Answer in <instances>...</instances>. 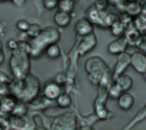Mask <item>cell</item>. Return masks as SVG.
I'll list each match as a JSON object with an SVG mask.
<instances>
[{
    "mask_svg": "<svg viewBox=\"0 0 146 130\" xmlns=\"http://www.w3.org/2000/svg\"><path fill=\"white\" fill-rule=\"evenodd\" d=\"M58 8L60 10L71 13L74 8V0H60L58 2Z\"/></svg>",
    "mask_w": 146,
    "mask_h": 130,
    "instance_id": "484cf974",
    "label": "cell"
},
{
    "mask_svg": "<svg viewBox=\"0 0 146 130\" xmlns=\"http://www.w3.org/2000/svg\"><path fill=\"white\" fill-rule=\"evenodd\" d=\"M127 2H133V1H137V0H125Z\"/></svg>",
    "mask_w": 146,
    "mask_h": 130,
    "instance_id": "74e56055",
    "label": "cell"
},
{
    "mask_svg": "<svg viewBox=\"0 0 146 130\" xmlns=\"http://www.w3.org/2000/svg\"><path fill=\"white\" fill-rule=\"evenodd\" d=\"M51 129H75V119L73 114H63L55 119Z\"/></svg>",
    "mask_w": 146,
    "mask_h": 130,
    "instance_id": "ba28073f",
    "label": "cell"
},
{
    "mask_svg": "<svg viewBox=\"0 0 146 130\" xmlns=\"http://www.w3.org/2000/svg\"><path fill=\"white\" fill-rule=\"evenodd\" d=\"M122 92H123V91H122L121 88L116 84L115 81H113V82L110 84V87L107 88V96H108L110 98H112V99H117V97H119Z\"/></svg>",
    "mask_w": 146,
    "mask_h": 130,
    "instance_id": "7402d4cb",
    "label": "cell"
},
{
    "mask_svg": "<svg viewBox=\"0 0 146 130\" xmlns=\"http://www.w3.org/2000/svg\"><path fill=\"white\" fill-rule=\"evenodd\" d=\"M54 81H55L56 83H58V84L62 87L63 84H65V83L67 82V78H66V75H65L64 73H58V74L55 75Z\"/></svg>",
    "mask_w": 146,
    "mask_h": 130,
    "instance_id": "f546056e",
    "label": "cell"
},
{
    "mask_svg": "<svg viewBox=\"0 0 146 130\" xmlns=\"http://www.w3.org/2000/svg\"><path fill=\"white\" fill-rule=\"evenodd\" d=\"M60 39V34L57 29L55 27H47L41 30V32L33 39H31L29 47H30V55L33 58H38L46 49L47 46L50 43L57 42Z\"/></svg>",
    "mask_w": 146,
    "mask_h": 130,
    "instance_id": "3957f363",
    "label": "cell"
},
{
    "mask_svg": "<svg viewBox=\"0 0 146 130\" xmlns=\"http://www.w3.org/2000/svg\"><path fill=\"white\" fill-rule=\"evenodd\" d=\"M0 83H10V80L6 74L0 73Z\"/></svg>",
    "mask_w": 146,
    "mask_h": 130,
    "instance_id": "d6a6232c",
    "label": "cell"
},
{
    "mask_svg": "<svg viewBox=\"0 0 146 130\" xmlns=\"http://www.w3.org/2000/svg\"><path fill=\"white\" fill-rule=\"evenodd\" d=\"M117 106L123 109V111H129L133 104H135V98L132 95H130L128 91H123L119 97H117Z\"/></svg>",
    "mask_w": 146,
    "mask_h": 130,
    "instance_id": "9a60e30c",
    "label": "cell"
},
{
    "mask_svg": "<svg viewBox=\"0 0 146 130\" xmlns=\"http://www.w3.org/2000/svg\"><path fill=\"white\" fill-rule=\"evenodd\" d=\"M41 26L38 24V23H33V24H30V27L27 29V31L25 32L26 35L30 38V39H33L35 38L40 32H41Z\"/></svg>",
    "mask_w": 146,
    "mask_h": 130,
    "instance_id": "cb8c5ba5",
    "label": "cell"
},
{
    "mask_svg": "<svg viewBox=\"0 0 146 130\" xmlns=\"http://www.w3.org/2000/svg\"><path fill=\"white\" fill-rule=\"evenodd\" d=\"M128 46H129V43H128L127 38L124 35H120V36H116L115 40H113L108 43L107 51L111 55H120L125 51Z\"/></svg>",
    "mask_w": 146,
    "mask_h": 130,
    "instance_id": "9c48e42d",
    "label": "cell"
},
{
    "mask_svg": "<svg viewBox=\"0 0 146 130\" xmlns=\"http://www.w3.org/2000/svg\"><path fill=\"white\" fill-rule=\"evenodd\" d=\"M55 100H56L57 106L60 107V108H67V107H70L71 104H72V98H71V96H70L68 94H66V92H60L59 96H58Z\"/></svg>",
    "mask_w": 146,
    "mask_h": 130,
    "instance_id": "44dd1931",
    "label": "cell"
},
{
    "mask_svg": "<svg viewBox=\"0 0 146 130\" xmlns=\"http://www.w3.org/2000/svg\"><path fill=\"white\" fill-rule=\"evenodd\" d=\"M16 27H17V30L21 31V32H26L27 29L30 27V23H29L27 21H25V19H19V21L16 23Z\"/></svg>",
    "mask_w": 146,
    "mask_h": 130,
    "instance_id": "83f0119b",
    "label": "cell"
},
{
    "mask_svg": "<svg viewBox=\"0 0 146 130\" xmlns=\"http://www.w3.org/2000/svg\"><path fill=\"white\" fill-rule=\"evenodd\" d=\"M143 75H144V79H145V81H146V71L143 73Z\"/></svg>",
    "mask_w": 146,
    "mask_h": 130,
    "instance_id": "8d00e7d4",
    "label": "cell"
},
{
    "mask_svg": "<svg viewBox=\"0 0 146 130\" xmlns=\"http://www.w3.org/2000/svg\"><path fill=\"white\" fill-rule=\"evenodd\" d=\"M107 89L98 88V96L95 100V115L98 120H108L112 117V113L106 108V100H107Z\"/></svg>",
    "mask_w": 146,
    "mask_h": 130,
    "instance_id": "5b68a950",
    "label": "cell"
},
{
    "mask_svg": "<svg viewBox=\"0 0 146 130\" xmlns=\"http://www.w3.org/2000/svg\"><path fill=\"white\" fill-rule=\"evenodd\" d=\"M58 0H43V7L47 9V10H52L55 8L58 7Z\"/></svg>",
    "mask_w": 146,
    "mask_h": 130,
    "instance_id": "4316f807",
    "label": "cell"
},
{
    "mask_svg": "<svg viewBox=\"0 0 146 130\" xmlns=\"http://www.w3.org/2000/svg\"><path fill=\"white\" fill-rule=\"evenodd\" d=\"M44 54L48 58L50 59H57L59 56H60V47L57 42H54V43H50L49 46L46 47L44 49Z\"/></svg>",
    "mask_w": 146,
    "mask_h": 130,
    "instance_id": "ac0fdd59",
    "label": "cell"
},
{
    "mask_svg": "<svg viewBox=\"0 0 146 130\" xmlns=\"http://www.w3.org/2000/svg\"><path fill=\"white\" fill-rule=\"evenodd\" d=\"M79 129H82V130H92V127L91 125H80Z\"/></svg>",
    "mask_w": 146,
    "mask_h": 130,
    "instance_id": "d590c367",
    "label": "cell"
},
{
    "mask_svg": "<svg viewBox=\"0 0 146 130\" xmlns=\"http://www.w3.org/2000/svg\"><path fill=\"white\" fill-rule=\"evenodd\" d=\"M108 1L107 0H96L95 1V8L98 9L99 11H105L107 9Z\"/></svg>",
    "mask_w": 146,
    "mask_h": 130,
    "instance_id": "f1b7e54d",
    "label": "cell"
},
{
    "mask_svg": "<svg viewBox=\"0 0 146 130\" xmlns=\"http://www.w3.org/2000/svg\"><path fill=\"white\" fill-rule=\"evenodd\" d=\"M86 72L88 73L89 80L94 84H98L100 78L106 73L110 72L108 66L105 64V62L100 57H90L84 63Z\"/></svg>",
    "mask_w": 146,
    "mask_h": 130,
    "instance_id": "277c9868",
    "label": "cell"
},
{
    "mask_svg": "<svg viewBox=\"0 0 146 130\" xmlns=\"http://www.w3.org/2000/svg\"><path fill=\"white\" fill-rule=\"evenodd\" d=\"M29 112V107L26 106L25 101H22V100H18L16 103V105L14 106L13 111H11V115L13 116H18V117H23L27 114Z\"/></svg>",
    "mask_w": 146,
    "mask_h": 130,
    "instance_id": "d6986e66",
    "label": "cell"
},
{
    "mask_svg": "<svg viewBox=\"0 0 146 130\" xmlns=\"http://www.w3.org/2000/svg\"><path fill=\"white\" fill-rule=\"evenodd\" d=\"M97 44V38L94 33H90L88 35H84L82 36V39L80 40L78 47H76V52L78 55H86L87 52L91 51Z\"/></svg>",
    "mask_w": 146,
    "mask_h": 130,
    "instance_id": "8992f818",
    "label": "cell"
},
{
    "mask_svg": "<svg viewBox=\"0 0 146 130\" xmlns=\"http://www.w3.org/2000/svg\"><path fill=\"white\" fill-rule=\"evenodd\" d=\"M71 19H72L71 13H67L60 9H58L54 15V22L59 27H66L71 23Z\"/></svg>",
    "mask_w": 146,
    "mask_h": 130,
    "instance_id": "2e32d148",
    "label": "cell"
},
{
    "mask_svg": "<svg viewBox=\"0 0 146 130\" xmlns=\"http://www.w3.org/2000/svg\"><path fill=\"white\" fill-rule=\"evenodd\" d=\"M58 1H60V0H58Z\"/></svg>",
    "mask_w": 146,
    "mask_h": 130,
    "instance_id": "f35d334b",
    "label": "cell"
},
{
    "mask_svg": "<svg viewBox=\"0 0 146 130\" xmlns=\"http://www.w3.org/2000/svg\"><path fill=\"white\" fill-rule=\"evenodd\" d=\"M5 60V54L2 51V44H1V41H0V65L3 63Z\"/></svg>",
    "mask_w": 146,
    "mask_h": 130,
    "instance_id": "836d02e7",
    "label": "cell"
},
{
    "mask_svg": "<svg viewBox=\"0 0 146 130\" xmlns=\"http://www.w3.org/2000/svg\"><path fill=\"white\" fill-rule=\"evenodd\" d=\"M40 81L36 76L32 74H26L22 78H15L14 81H10L9 91L17 100L25 103L32 101L38 98L40 92Z\"/></svg>",
    "mask_w": 146,
    "mask_h": 130,
    "instance_id": "6da1fadb",
    "label": "cell"
},
{
    "mask_svg": "<svg viewBox=\"0 0 146 130\" xmlns=\"http://www.w3.org/2000/svg\"><path fill=\"white\" fill-rule=\"evenodd\" d=\"M108 27H110V30H111V34H113L114 36H120V35H123V34H124L125 26H124V24H123L119 18L115 19Z\"/></svg>",
    "mask_w": 146,
    "mask_h": 130,
    "instance_id": "ffe728a7",
    "label": "cell"
},
{
    "mask_svg": "<svg viewBox=\"0 0 146 130\" xmlns=\"http://www.w3.org/2000/svg\"><path fill=\"white\" fill-rule=\"evenodd\" d=\"M114 81H115L116 84L121 88L122 91H129V90L132 88V86H133L132 79H131L129 75H125L124 73L121 74V75H119Z\"/></svg>",
    "mask_w": 146,
    "mask_h": 130,
    "instance_id": "e0dca14e",
    "label": "cell"
},
{
    "mask_svg": "<svg viewBox=\"0 0 146 130\" xmlns=\"http://www.w3.org/2000/svg\"><path fill=\"white\" fill-rule=\"evenodd\" d=\"M140 11H141V7H140L138 3H136V1H133V2H129L128 6H127V8H125V13L129 14L131 17H132V16H137V15H139Z\"/></svg>",
    "mask_w": 146,
    "mask_h": 130,
    "instance_id": "603a6c76",
    "label": "cell"
},
{
    "mask_svg": "<svg viewBox=\"0 0 146 130\" xmlns=\"http://www.w3.org/2000/svg\"><path fill=\"white\" fill-rule=\"evenodd\" d=\"M18 43H19L18 41L11 39V40H9V41L7 42V47H8V49H10V50L13 51V50H15V49L18 48Z\"/></svg>",
    "mask_w": 146,
    "mask_h": 130,
    "instance_id": "1f68e13d",
    "label": "cell"
},
{
    "mask_svg": "<svg viewBox=\"0 0 146 130\" xmlns=\"http://www.w3.org/2000/svg\"><path fill=\"white\" fill-rule=\"evenodd\" d=\"M146 117V105H145V107L143 108V109H140L137 114H136V116H135V119L133 120H131L130 122H129V125H127L124 129H130L131 127H133L136 123H138L140 120H144Z\"/></svg>",
    "mask_w": 146,
    "mask_h": 130,
    "instance_id": "d4e9b609",
    "label": "cell"
},
{
    "mask_svg": "<svg viewBox=\"0 0 146 130\" xmlns=\"http://www.w3.org/2000/svg\"><path fill=\"white\" fill-rule=\"evenodd\" d=\"M5 31H6V23L0 19V34H3Z\"/></svg>",
    "mask_w": 146,
    "mask_h": 130,
    "instance_id": "e575fe53",
    "label": "cell"
},
{
    "mask_svg": "<svg viewBox=\"0 0 146 130\" xmlns=\"http://www.w3.org/2000/svg\"><path fill=\"white\" fill-rule=\"evenodd\" d=\"M117 60L114 65V68H113V72H112V79L113 81L121 74L124 73V71L128 68V66L130 65V55L127 54L125 51L117 55Z\"/></svg>",
    "mask_w": 146,
    "mask_h": 130,
    "instance_id": "52a82bcc",
    "label": "cell"
},
{
    "mask_svg": "<svg viewBox=\"0 0 146 130\" xmlns=\"http://www.w3.org/2000/svg\"><path fill=\"white\" fill-rule=\"evenodd\" d=\"M137 47L146 55V36H143L141 35V38H140V41H139V43L137 44Z\"/></svg>",
    "mask_w": 146,
    "mask_h": 130,
    "instance_id": "4dcf8cb0",
    "label": "cell"
},
{
    "mask_svg": "<svg viewBox=\"0 0 146 130\" xmlns=\"http://www.w3.org/2000/svg\"><path fill=\"white\" fill-rule=\"evenodd\" d=\"M62 92V88L58 83H56L55 81H51V82H48L43 89H42V96L44 98H47L48 100H55L59 94Z\"/></svg>",
    "mask_w": 146,
    "mask_h": 130,
    "instance_id": "8fae6325",
    "label": "cell"
},
{
    "mask_svg": "<svg viewBox=\"0 0 146 130\" xmlns=\"http://www.w3.org/2000/svg\"><path fill=\"white\" fill-rule=\"evenodd\" d=\"M74 30L79 36H84L94 33V24L88 18H81L75 23Z\"/></svg>",
    "mask_w": 146,
    "mask_h": 130,
    "instance_id": "7c38bea8",
    "label": "cell"
},
{
    "mask_svg": "<svg viewBox=\"0 0 146 130\" xmlns=\"http://www.w3.org/2000/svg\"><path fill=\"white\" fill-rule=\"evenodd\" d=\"M17 103V99L16 97H14L13 95L9 96H5L0 99V114L2 115H8V114H11V111L14 108V106L16 105Z\"/></svg>",
    "mask_w": 146,
    "mask_h": 130,
    "instance_id": "4fadbf2b",
    "label": "cell"
},
{
    "mask_svg": "<svg viewBox=\"0 0 146 130\" xmlns=\"http://www.w3.org/2000/svg\"><path fill=\"white\" fill-rule=\"evenodd\" d=\"M130 65L137 73L143 74L146 71V55L143 51H135L130 55Z\"/></svg>",
    "mask_w": 146,
    "mask_h": 130,
    "instance_id": "30bf717a",
    "label": "cell"
},
{
    "mask_svg": "<svg viewBox=\"0 0 146 130\" xmlns=\"http://www.w3.org/2000/svg\"><path fill=\"white\" fill-rule=\"evenodd\" d=\"M9 67L15 78H22L30 73L31 68V55L29 43H18V48L13 50Z\"/></svg>",
    "mask_w": 146,
    "mask_h": 130,
    "instance_id": "7a4b0ae2",
    "label": "cell"
},
{
    "mask_svg": "<svg viewBox=\"0 0 146 130\" xmlns=\"http://www.w3.org/2000/svg\"><path fill=\"white\" fill-rule=\"evenodd\" d=\"M87 18L92 23V24H98L100 26H105L104 18H105V13L99 11L98 9L95 8V6L90 7L87 11Z\"/></svg>",
    "mask_w": 146,
    "mask_h": 130,
    "instance_id": "5bb4252c",
    "label": "cell"
}]
</instances>
